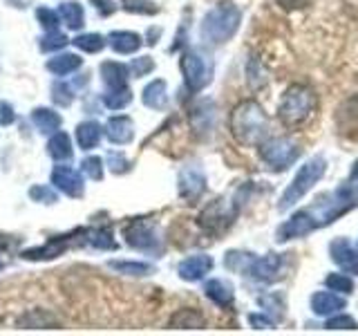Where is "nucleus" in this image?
Listing matches in <instances>:
<instances>
[{
    "label": "nucleus",
    "mask_w": 358,
    "mask_h": 336,
    "mask_svg": "<svg viewBox=\"0 0 358 336\" xmlns=\"http://www.w3.org/2000/svg\"><path fill=\"white\" fill-rule=\"evenodd\" d=\"M179 195L186 202H197L206 190V175L199 166L190 164L179 171Z\"/></svg>",
    "instance_id": "obj_9"
},
{
    "label": "nucleus",
    "mask_w": 358,
    "mask_h": 336,
    "mask_svg": "<svg viewBox=\"0 0 358 336\" xmlns=\"http://www.w3.org/2000/svg\"><path fill=\"white\" fill-rule=\"evenodd\" d=\"M110 45L117 54H134L143 45V41H141L139 34L121 29V31L110 34Z\"/></svg>",
    "instance_id": "obj_24"
},
{
    "label": "nucleus",
    "mask_w": 358,
    "mask_h": 336,
    "mask_svg": "<svg viewBox=\"0 0 358 336\" xmlns=\"http://www.w3.org/2000/svg\"><path fill=\"white\" fill-rule=\"evenodd\" d=\"M240 22H242L240 7L231 3V0H222V3H217L204 16L199 34L210 45H224L235 36V31L240 29Z\"/></svg>",
    "instance_id": "obj_2"
},
{
    "label": "nucleus",
    "mask_w": 358,
    "mask_h": 336,
    "mask_svg": "<svg viewBox=\"0 0 358 336\" xmlns=\"http://www.w3.org/2000/svg\"><path fill=\"white\" fill-rule=\"evenodd\" d=\"M249 323H251V328H255V330H268V328H273L275 321L264 312V314H251Z\"/></svg>",
    "instance_id": "obj_46"
},
{
    "label": "nucleus",
    "mask_w": 358,
    "mask_h": 336,
    "mask_svg": "<svg viewBox=\"0 0 358 336\" xmlns=\"http://www.w3.org/2000/svg\"><path fill=\"white\" fill-rule=\"evenodd\" d=\"M110 269H115L117 274L123 276H150L155 272V267L148 262H137V260H110Z\"/></svg>",
    "instance_id": "obj_33"
},
{
    "label": "nucleus",
    "mask_w": 358,
    "mask_h": 336,
    "mask_svg": "<svg viewBox=\"0 0 358 336\" xmlns=\"http://www.w3.org/2000/svg\"><path fill=\"white\" fill-rule=\"evenodd\" d=\"M350 186L354 188V193H356V200H358V160L354 162V166H352V171H350Z\"/></svg>",
    "instance_id": "obj_50"
},
{
    "label": "nucleus",
    "mask_w": 358,
    "mask_h": 336,
    "mask_svg": "<svg viewBox=\"0 0 358 336\" xmlns=\"http://www.w3.org/2000/svg\"><path fill=\"white\" fill-rule=\"evenodd\" d=\"M29 197L34 202H43V204H54L59 195H56V190L52 186H43V184H36L29 188Z\"/></svg>",
    "instance_id": "obj_39"
},
{
    "label": "nucleus",
    "mask_w": 358,
    "mask_h": 336,
    "mask_svg": "<svg viewBox=\"0 0 358 336\" xmlns=\"http://www.w3.org/2000/svg\"><path fill=\"white\" fill-rule=\"evenodd\" d=\"M52 184L67 197H83L85 193L83 175L70 166H56L52 171Z\"/></svg>",
    "instance_id": "obj_11"
},
{
    "label": "nucleus",
    "mask_w": 358,
    "mask_h": 336,
    "mask_svg": "<svg viewBox=\"0 0 358 336\" xmlns=\"http://www.w3.org/2000/svg\"><path fill=\"white\" fill-rule=\"evenodd\" d=\"M36 18H38L41 25L45 27V31H59V25H61L59 11H52L48 7H38L36 9Z\"/></svg>",
    "instance_id": "obj_37"
},
{
    "label": "nucleus",
    "mask_w": 358,
    "mask_h": 336,
    "mask_svg": "<svg viewBox=\"0 0 358 336\" xmlns=\"http://www.w3.org/2000/svg\"><path fill=\"white\" fill-rule=\"evenodd\" d=\"M128 65L117 63V61H106L101 63V78L103 83L108 85V90H115V88H126L128 85Z\"/></svg>",
    "instance_id": "obj_20"
},
{
    "label": "nucleus",
    "mask_w": 358,
    "mask_h": 336,
    "mask_svg": "<svg viewBox=\"0 0 358 336\" xmlns=\"http://www.w3.org/2000/svg\"><path fill=\"white\" fill-rule=\"evenodd\" d=\"M48 153H50L52 160H56V162L70 160V157L74 155L70 137H67L65 132H54V134H52V139H50V144H48Z\"/></svg>",
    "instance_id": "obj_30"
},
{
    "label": "nucleus",
    "mask_w": 358,
    "mask_h": 336,
    "mask_svg": "<svg viewBox=\"0 0 358 336\" xmlns=\"http://www.w3.org/2000/svg\"><path fill=\"white\" fill-rule=\"evenodd\" d=\"M78 50H83V52H90V54H96L106 48V38L101 36V34H81V36H76L72 41Z\"/></svg>",
    "instance_id": "obj_35"
},
{
    "label": "nucleus",
    "mask_w": 358,
    "mask_h": 336,
    "mask_svg": "<svg viewBox=\"0 0 358 336\" xmlns=\"http://www.w3.org/2000/svg\"><path fill=\"white\" fill-rule=\"evenodd\" d=\"M18 325L25 330H38V328H54L59 325V318L54 314L45 312V309H29L27 314H22L18 318Z\"/></svg>",
    "instance_id": "obj_27"
},
{
    "label": "nucleus",
    "mask_w": 358,
    "mask_h": 336,
    "mask_svg": "<svg viewBox=\"0 0 358 336\" xmlns=\"http://www.w3.org/2000/svg\"><path fill=\"white\" fill-rule=\"evenodd\" d=\"M108 162H110V168H112V173H117V175H121V173H126V171H130V162L123 157L121 153H108Z\"/></svg>",
    "instance_id": "obj_45"
},
{
    "label": "nucleus",
    "mask_w": 358,
    "mask_h": 336,
    "mask_svg": "<svg viewBox=\"0 0 358 336\" xmlns=\"http://www.w3.org/2000/svg\"><path fill=\"white\" fill-rule=\"evenodd\" d=\"M81 65H83L81 56H76V54H59V56H54V59L48 61V70L52 74H56V76H67V74L76 72Z\"/></svg>",
    "instance_id": "obj_29"
},
{
    "label": "nucleus",
    "mask_w": 358,
    "mask_h": 336,
    "mask_svg": "<svg viewBox=\"0 0 358 336\" xmlns=\"http://www.w3.org/2000/svg\"><path fill=\"white\" fill-rule=\"evenodd\" d=\"M213 121H215V106H213V101H199L190 110V123H193L195 132H210Z\"/></svg>",
    "instance_id": "obj_21"
},
{
    "label": "nucleus",
    "mask_w": 358,
    "mask_h": 336,
    "mask_svg": "<svg viewBox=\"0 0 358 336\" xmlns=\"http://www.w3.org/2000/svg\"><path fill=\"white\" fill-rule=\"evenodd\" d=\"M253 253L249 251H229L224 255V267L229 269V272H235V274H246L249 276V269L253 265Z\"/></svg>",
    "instance_id": "obj_32"
},
{
    "label": "nucleus",
    "mask_w": 358,
    "mask_h": 336,
    "mask_svg": "<svg viewBox=\"0 0 358 336\" xmlns=\"http://www.w3.org/2000/svg\"><path fill=\"white\" fill-rule=\"evenodd\" d=\"M345 307H347V300L331 289L316 291V294L311 296V309L316 316H331V314H338Z\"/></svg>",
    "instance_id": "obj_17"
},
{
    "label": "nucleus",
    "mask_w": 358,
    "mask_h": 336,
    "mask_svg": "<svg viewBox=\"0 0 358 336\" xmlns=\"http://www.w3.org/2000/svg\"><path fill=\"white\" fill-rule=\"evenodd\" d=\"M67 43H70V38H67L65 34H61V31H48V36L41 38V50L43 52H56V50H63Z\"/></svg>",
    "instance_id": "obj_38"
},
{
    "label": "nucleus",
    "mask_w": 358,
    "mask_h": 336,
    "mask_svg": "<svg viewBox=\"0 0 358 336\" xmlns=\"http://www.w3.org/2000/svg\"><path fill=\"white\" fill-rule=\"evenodd\" d=\"M324 328L327 330H358V323L352 316H347V314H331V318H327Z\"/></svg>",
    "instance_id": "obj_40"
},
{
    "label": "nucleus",
    "mask_w": 358,
    "mask_h": 336,
    "mask_svg": "<svg viewBox=\"0 0 358 336\" xmlns=\"http://www.w3.org/2000/svg\"><path fill=\"white\" fill-rule=\"evenodd\" d=\"M204 325H206L204 314L197 309H179L171 318V328L175 330H201Z\"/></svg>",
    "instance_id": "obj_26"
},
{
    "label": "nucleus",
    "mask_w": 358,
    "mask_h": 336,
    "mask_svg": "<svg viewBox=\"0 0 358 336\" xmlns=\"http://www.w3.org/2000/svg\"><path fill=\"white\" fill-rule=\"evenodd\" d=\"M90 3L94 5V9L99 11L101 16H110V14H115V11H117V5L112 3V0H90Z\"/></svg>",
    "instance_id": "obj_47"
},
{
    "label": "nucleus",
    "mask_w": 358,
    "mask_h": 336,
    "mask_svg": "<svg viewBox=\"0 0 358 336\" xmlns=\"http://www.w3.org/2000/svg\"><path fill=\"white\" fill-rule=\"evenodd\" d=\"M311 0H278V5L287 9V11H298V9H305L309 7Z\"/></svg>",
    "instance_id": "obj_48"
},
{
    "label": "nucleus",
    "mask_w": 358,
    "mask_h": 336,
    "mask_svg": "<svg viewBox=\"0 0 358 336\" xmlns=\"http://www.w3.org/2000/svg\"><path fill=\"white\" fill-rule=\"evenodd\" d=\"M324 285H327L336 294H352L354 291V280L345 274H329L324 278Z\"/></svg>",
    "instance_id": "obj_36"
},
{
    "label": "nucleus",
    "mask_w": 358,
    "mask_h": 336,
    "mask_svg": "<svg viewBox=\"0 0 358 336\" xmlns=\"http://www.w3.org/2000/svg\"><path fill=\"white\" fill-rule=\"evenodd\" d=\"M121 3L132 14H157V7L150 0H121Z\"/></svg>",
    "instance_id": "obj_43"
},
{
    "label": "nucleus",
    "mask_w": 358,
    "mask_h": 336,
    "mask_svg": "<svg viewBox=\"0 0 358 336\" xmlns=\"http://www.w3.org/2000/svg\"><path fill=\"white\" fill-rule=\"evenodd\" d=\"M81 171L90 177V179H99L103 177V162H101V157H85L81 162Z\"/></svg>",
    "instance_id": "obj_41"
},
{
    "label": "nucleus",
    "mask_w": 358,
    "mask_h": 336,
    "mask_svg": "<svg viewBox=\"0 0 358 336\" xmlns=\"http://www.w3.org/2000/svg\"><path fill=\"white\" fill-rule=\"evenodd\" d=\"M106 134L112 144L123 146V144H130L134 137V123L130 117L126 115H119V117H110L106 123Z\"/></svg>",
    "instance_id": "obj_18"
},
{
    "label": "nucleus",
    "mask_w": 358,
    "mask_h": 336,
    "mask_svg": "<svg viewBox=\"0 0 358 336\" xmlns=\"http://www.w3.org/2000/svg\"><path fill=\"white\" fill-rule=\"evenodd\" d=\"M213 265L215 262H213L210 255L197 253V255H190V258H186V260L179 262L177 274L182 280H186V283H197V280H201L206 274H210Z\"/></svg>",
    "instance_id": "obj_14"
},
{
    "label": "nucleus",
    "mask_w": 358,
    "mask_h": 336,
    "mask_svg": "<svg viewBox=\"0 0 358 336\" xmlns=\"http://www.w3.org/2000/svg\"><path fill=\"white\" fill-rule=\"evenodd\" d=\"M336 126L345 137H358V94L345 99L336 110Z\"/></svg>",
    "instance_id": "obj_15"
},
{
    "label": "nucleus",
    "mask_w": 358,
    "mask_h": 336,
    "mask_svg": "<svg viewBox=\"0 0 358 336\" xmlns=\"http://www.w3.org/2000/svg\"><path fill=\"white\" fill-rule=\"evenodd\" d=\"M182 74L190 92H201L213 81V63L197 50H188L182 56Z\"/></svg>",
    "instance_id": "obj_8"
},
{
    "label": "nucleus",
    "mask_w": 358,
    "mask_h": 336,
    "mask_svg": "<svg viewBox=\"0 0 358 336\" xmlns=\"http://www.w3.org/2000/svg\"><path fill=\"white\" fill-rule=\"evenodd\" d=\"M128 70L132 76H145L150 74L155 70V61L150 59V56H139V59H132V63L128 65Z\"/></svg>",
    "instance_id": "obj_42"
},
{
    "label": "nucleus",
    "mask_w": 358,
    "mask_h": 336,
    "mask_svg": "<svg viewBox=\"0 0 358 336\" xmlns=\"http://www.w3.org/2000/svg\"><path fill=\"white\" fill-rule=\"evenodd\" d=\"M14 119H16V115H14V110H11V106L9 104H0V123L9 126Z\"/></svg>",
    "instance_id": "obj_49"
},
{
    "label": "nucleus",
    "mask_w": 358,
    "mask_h": 336,
    "mask_svg": "<svg viewBox=\"0 0 358 336\" xmlns=\"http://www.w3.org/2000/svg\"><path fill=\"white\" fill-rule=\"evenodd\" d=\"M31 121H34V126H36L43 134H54V132H59L61 128V115L59 112H54L50 108H36L31 112Z\"/></svg>",
    "instance_id": "obj_25"
},
{
    "label": "nucleus",
    "mask_w": 358,
    "mask_h": 336,
    "mask_svg": "<svg viewBox=\"0 0 358 336\" xmlns=\"http://www.w3.org/2000/svg\"><path fill=\"white\" fill-rule=\"evenodd\" d=\"M72 238L70 235H56V238L48 240L43 246H34V249L22 251V258L31 262H38V260H52V258H59L63 255L67 249H70Z\"/></svg>",
    "instance_id": "obj_13"
},
{
    "label": "nucleus",
    "mask_w": 358,
    "mask_h": 336,
    "mask_svg": "<svg viewBox=\"0 0 358 336\" xmlns=\"http://www.w3.org/2000/svg\"><path fill=\"white\" fill-rule=\"evenodd\" d=\"M52 92H54V101H56V104H59L61 108H67V106L72 104V99H74L72 90L67 88V85H63V83H54Z\"/></svg>",
    "instance_id": "obj_44"
},
{
    "label": "nucleus",
    "mask_w": 358,
    "mask_h": 336,
    "mask_svg": "<svg viewBox=\"0 0 358 336\" xmlns=\"http://www.w3.org/2000/svg\"><path fill=\"white\" fill-rule=\"evenodd\" d=\"M101 134H103V130H101V126L96 121H83L76 126V144L81 150H92L99 146L101 141Z\"/></svg>",
    "instance_id": "obj_23"
},
{
    "label": "nucleus",
    "mask_w": 358,
    "mask_h": 336,
    "mask_svg": "<svg viewBox=\"0 0 358 336\" xmlns=\"http://www.w3.org/2000/svg\"><path fill=\"white\" fill-rule=\"evenodd\" d=\"M318 227L316 222H313V218L309 216L307 209H302L298 213H294L285 224H280L278 229V242H287V240H294V238H305V235L313 233Z\"/></svg>",
    "instance_id": "obj_10"
},
{
    "label": "nucleus",
    "mask_w": 358,
    "mask_h": 336,
    "mask_svg": "<svg viewBox=\"0 0 358 336\" xmlns=\"http://www.w3.org/2000/svg\"><path fill=\"white\" fill-rule=\"evenodd\" d=\"M324 171H327V162H324L320 155H318V157H311L309 162L302 164V166H300V171H298L296 177H294V182H291V184L287 186V190L282 193V197H280L278 209H280V211H287V209L294 206L296 202H300L313 186H316V184L320 182L322 175H324Z\"/></svg>",
    "instance_id": "obj_4"
},
{
    "label": "nucleus",
    "mask_w": 358,
    "mask_h": 336,
    "mask_svg": "<svg viewBox=\"0 0 358 336\" xmlns=\"http://www.w3.org/2000/svg\"><path fill=\"white\" fill-rule=\"evenodd\" d=\"M204 294H206V298H210L215 305H220L224 309H231L233 302H235L233 287L222 278H210L208 283L204 285Z\"/></svg>",
    "instance_id": "obj_19"
},
{
    "label": "nucleus",
    "mask_w": 358,
    "mask_h": 336,
    "mask_svg": "<svg viewBox=\"0 0 358 336\" xmlns=\"http://www.w3.org/2000/svg\"><path fill=\"white\" fill-rule=\"evenodd\" d=\"M85 244L94 246V249H117V242H115V233H112L110 227H96V229H90L83 231V238Z\"/></svg>",
    "instance_id": "obj_28"
},
{
    "label": "nucleus",
    "mask_w": 358,
    "mask_h": 336,
    "mask_svg": "<svg viewBox=\"0 0 358 336\" xmlns=\"http://www.w3.org/2000/svg\"><path fill=\"white\" fill-rule=\"evenodd\" d=\"M282 265H285L282 253H266L262 258H253L249 276L260 280V283H275L282 276Z\"/></svg>",
    "instance_id": "obj_12"
},
{
    "label": "nucleus",
    "mask_w": 358,
    "mask_h": 336,
    "mask_svg": "<svg viewBox=\"0 0 358 336\" xmlns=\"http://www.w3.org/2000/svg\"><path fill=\"white\" fill-rule=\"evenodd\" d=\"M59 16L70 29H81L85 25V11L78 3H61Z\"/></svg>",
    "instance_id": "obj_31"
},
{
    "label": "nucleus",
    "mask_w": 358,
    "mask_h": 336,
    "mask_svg": "<svg viewBox=\"0 0 358 336\" xmlns=\"http://www.w3.org/2000/svg\"><path fill=\"white\" fill-rule=\"evenodd\" d=\"M229 128L235 141L242 146H260L268 134V117L255 99H246L233 108Z\"/></svg>",
    "instance_id": "obj_1"
},
{
    "label": "nucleus",
    "mask_w": 358,
    "mask_h": 336,
    "mask_svg": "<svg viewBox=\"0 0 358 336\" xmlns=\"http://www.w3.org/2000/svg\"><path fill=\"white\" fill-rule=\"evenodd\" d=\"M298 157L300 146L291 137H266L260 144V160L275 173L287 171L291 164H296Z\"/></svg>",
    "instance_id": "obj_6"
},
{
    "label": "nucleus",
    "mask_w": 358,
    "mask_h": 336,
    "mask_svg": "<svg viewBox=\"0 0 358 336\" xmlns=\"http://www.w3.org/2000/svg\"><path fill=\"white\" fill-rule=\"evenodd\" d=\"M130 101H132V90L128 85L126 88L108 90V92L103 94V104L110 110H123L126 106H130Z\"/></svg>",
    "instance_id": "obj_34"
},
{
    "label": "nucleus",
    "mask_w": 358,
    "mask_h": 336,
    "mask_svg": "<svg viewBox=\"0 0 358 336\" xmlns=\"http://www.w3.org/2000/svg\"><path fill=\"white\" fill-rule=\"evenodd\" d=\"M316 104H318L316 92H313L309 85L294 83L285 90L282 99H280L278 117L282 119L287 126H300V123H305L313 115Z\"/></svg>",
    "instance_id": "obj_3"
},
{
    "label": "nucleus",
    "mask_w": 358,
    "mask_h": 336,
    "mask_svg": "<svg viewBox=\"0 0 358 336\" xmlns=\"http://www.w3.org/2000/svg\"><path fill=\"white\" fill-rule=\"evenodd\" d=\"M0 269H3V262H0Z\"/></svg>",
    "instance_id": "obj_51"
},
{
    "label": "nucleus",
    "mask_w": 358,
    "mask_h": 336,
    "mask_svg": "<svg viewBox=\"0 0 358 336\" xmlns=\"http://www.w3.org/2000/svg\"><path fill=\"white\" fill-rule=\"evenodd\" d=\"M123 235H126V244L132 246V249H137V251L159 253L162 246H164L159 227H157L152 220H145V218H137L130 224H126Z\"/></svg>",
    "instance_id": "obj_7"
},
{
    "label": "nucleus",
    "mask_w": 358,
    "mask_h": 336,
    "mask_svg": "<svg viewBox=\"0 0 358 336\" xmlns=\"http://www.w3.org/2000/svg\"><path fill=\"white\" fill-rule=\"evenodd\" d=\"M329 251H331V260L338 265L343 272L358 274V249H356V246H352L350 240L336 238L329 244Z\"/></svg>",
    "instance_id": "obj_16"
},
{
    "label": "nucleus",
    "mask_w": 358,
    "mask_h": 336,
    "mask_svg": "<svg viewBox=\"0 0 358 336\" xmlns=\"http://www.w3.org/2000/svg\"><path fill=\"white\" fill-rule=\"evenodd\" d=\"M238 213H240V202L229 200V197H217L199 213L197 224L208 235H222L224 231H229L233 227Z\"/></svg>",
    "instance_id": "obj_5"
},
{
    "label": "nucleus",
    "mask_w": 358,
    "mask_h": 336,
    "mask_svg": "<svg viewBox=\"0 0 358 336\" xmlns=\"http://www.w3.org/2000/svg\"><path fill=\"white\" fill-rule=\"evenodd\" d=\"M143 106L152 110H164L168 106V88L164 78H155L143 88Z\"/></svg>",
    "instance_id": "obj_22"
}]
</instances>
